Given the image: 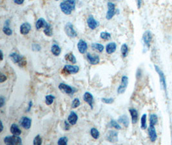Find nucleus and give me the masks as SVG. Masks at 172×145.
I'll list each match as a JSON object with an SVG mask.
<instances>
[{
  "instance_id": "1",
  "label": "nucleus",
  "mask_w": 172,
  "mask_h": 145,
  "mask_svg": "<svg viewBox=\"0 0 172 145\" xmlns=\"http://www.w3.org/2000/svg\"><path fill=\"white\" fill-rule=\"evenodd\" d=\"M76 0H64L60 3V9L64 14L70 15L75 9Z\"/></svg>"
},
{
  "instance_id": "2",
  "label": "nucleus",
  "mask_w": 172,
  "mask_h": 145,
  "mask_svg": "<svg viewBox=\"0 0 172 145\" xmlns=\"http://www.w3.org/2000/svg\"><path fill=\"white\" fill-rule=\"evenodd\" d=\"M4 143L7 145H16V144H22L23 141L22 138L18 136H6L4 138Z\"/></svg>"
},
{
  "instance_id": "3",
  "label": "nucleus",
  "mask_w": 172,
  "mask_h": 145,
  "mask_svg": "<svg viewBox=\"0 0 172 145\" xmlns=\"http://www.w3.org/2000/svg\"><path fill=\"white\" fill-rule=\"evenodd\" d=\"M10 57L11 60L14 63H17L19 67H24L27 65V61L25 60L23 56H20L19 54H17L16 52H13L10 54Z\"/></svg>"
},
{
  "instance_id": "4",
  "label": "nucleus",
  "mask_w": 172,
  "mask_h": 145,
  "mask_svg": "<svg viewBox=\"0 0 172 145\" xmlns=\"http://www.w3.org/2000/svg\"><path fill=\"white\" fill-rule=\"evenodd\" d=\"M64 30L65 34L71 37V38H74V37H76L77 36V33L76 31L75 30L74 28V25L70 22L67 23L64 26Z\"/></svg>"
},
{
  "instance_id": "5",
  "label": "nucleus",
  "mask_w": 172,
  "mask_h": 145,
  "mask_svg": "<svg viewBox=\"0 0 172 145\" xmlns=\"http://www.w3.org/2000/svg\"><path fill=\"white\" fill-rule=\"evenodd\" d=\"M58 88L60 90L61 92H64V94H73L74 93L76 92V89H75L74 87H72L71 86L67 85L65 83H61L58 86Z\"/></svg>"
},
{
  "instance_id": "6",
  "label": "nucleus",
  "mask_w": 172,
  "mask_h": 145,
  "mask_svg": "<svg viewBox=\"0 0 172 145\" xmlns=\"http://www.w3.org/2000/svg\"><path fill=\"white\" fill-rule=\"evenodd\" d=\"M128 85V78L126 76V75H124L121 78V85L119 86V87L118 88V94H124L127 88Z\"/></svg>"
},
{
  "instance_id": "7",
  "label": "nucleus",
  "mask_w": 172,
  "mask_h": 145,
  "mask_svg": "<svg viewBox=\"0 0 172 145\" xmlns=\"http://www.w3.org/2000/svg\"><path fill=\"white\" fill-rule=\"evenodd\" d=\"M116 14L115 6L112 2L108 3V11L106 12V18L107 20H110Z\"/></svg>"
},
{
  "instance_id": "8",
  "label": "nucleus",
  "mask_w": 172,
  "mask_h": 145,
  "mask_svg": "<svg viewBox=\"0 0 172 145\" xmlns=\"http://www.w3.org/2000/svg\"><path fill=\"white\" fill-rule=\"evenodd\" d=\"M106 139L110 143H117L118 141V133L115 130H109L106 134Z\"/></svg>"
},
{
  "instance_id": "9",
  "label": "nucleus",
  "mask_w": 172,
  "mask_h": 145,
  "mask_svg": "<svg viewBox=\"0 0 172 145\" xmlns=\"http://www.w3.org/2000/svg\"><path fill=\"white\" fill-rule=\"evenodd\" d=\"M19 124L24 129L29 130L32 125V119L26 116L22 117L19 120Z\"/></svg>"
},
{
  "instance_id": "10",
  "label": "nucleus",
  "mask_w": 172,
  "mask_h": 145,
  "mask_svg": "<svg viewBox=\"0 0 172 145\" xmlns=\"http://www.w3.org/2000/svg\"><path fill=\"white\" fill-rule=\"evenodd\" d=\"M155 69H156V72H157V74L159 75L160 78V82L161 86H162L163 89L164 90V91H166V78H165V75L163 71L161 70L160 68L157 66V65H155Z\"/></svg>"
},
{
  "instance_id": "11",
  "label": "nucleus",
  "mask_w": 172,
  "mask_h": 145,
  "mask_svg": "<svg viewBox=\"0 0 172 145\" xmlns=\"http://www.w3.org/2000/svg\"><path fill=\"white\" fill-rule=\"evenodd\" d=\"M87 24L88 27L91 30H95L99 26V22L96 20L92 15H90V16L88 18Z\"/></svg>"
},
{
  "instance_id": "12",
  "label": "nucleus",
  "mask_w": 172,
  "mask_h": 145,
  "mask_svg": "<svg viewBox=\"0 0 172 145\" xmlns=\"http://www.w3.org/2000/svg\"><path fill=\"white\" fill-rule=\"evenodd\" d=\"M143 40L144 45H145L148 48H150L151 42H152V34L151 33L150 31L147 30L143 34Z\"/></svg>"
},
{
  "instance_id": "13",
  "label": "nucleus",
  "mask_w": 172,
  "mask_h": 145,
  "mask_svg": "<svg viewBox=\"0 0 172 145\" xmlns=\"http://www.w3.org/2000/svg\"><path fill=\"white\" fill-rule=\"evenodd\" d=\"M63 70L68 72V74H77L80 70V67L77 65H64Z\"/></svg>"
},
{
  "instance_id": "14",
  "label": "nucleus",
  "mask_w": 172,
  "mask_h": 145,
  "mask_svg": "<svg viewBox=\"0 0 172 145\" xmlns=\"http://www.w3.org/2000/svg\"><path fill=\"white\" fill-rule=\"evenodd\" d=\"M83 100L88 103V105L90 106L91 109H93L94 108V97H93L92 94L89 92H86L83 95Z\"/></svg>"
},
{
  "instance_id": "15",
  "label": "nucleus",
  "mask_w": 172,
  "mask_h": 145,
  "mask_svg": "<svg viewBox=\"0 0 172 145\" xmlns=\"http://www.w3.org/2000/svg\"><path fill=\"white\" fill-rule=\"evenodd\" d=\"M31 29H32V27H31V25L28 23V22H25L22 24L20 26L19 28V31L20 33L22 34V35H27L31 30Z\"/></svg>"
},
{
  "instance_id": "16",
  "label": "nucleus",
  "mask_w": 172,
  "mask_h": 145,
  "mask_svg": "<svg viewBox=\"0 0 172 145\" xmlns=\"http://www.w3.org/2000/svg\"><path fill=\"white\" fill-rule=\"evenodd\" d=\"M87 57L89 63L92 65H97L99 63V62H100V58H99V56H97V55L93 56L91 54L88 53L87 55Z\"/></svg>"
},
{
  "instance_id": "17",
  "label": "nucleus",
  "mask_w": 172,
  "mask_h": 145,
  "mask_svg": "<svg viewBox=\"0 0 172 145\" xmlns=\"http://www.w3.org/2000/svg\"><path fill=\"white\" fill-rule=\"evenodd\" d=\"M77 48L79 52L81 54H85L88 49V44L83 39H80L78 41L77 43Z\"/></svg>"
},
{
  "instance_id": "18",
  "label": "nucleus",
  "mask_w": 172,
  "mask_h": 145,
  "mask_svg": "<svg viewBox=\"0 0 172 145\" xmlns=\"http://www.w3.org/2000/svg\"><path fill=\"white\" fill-rule=\"evenodd\" d=\"M148 135L152 142H155L157 139V133L153 125H150L148 128Z\"/></svg>"
},
{
  "instance_id": "19",
  "label": "nucleus",
  "mask_w": 172,
  "mask_h": 145,
  "mask_svg": "<svg viewBox=\"0 0 172 145\" xmlns=\"http://www.w3.org/2000/svg\"><path fill=\"white\" fill-rule=\"evenodd\" d=\"M68 122L71 125H75L78 120V116L75 112H71L68 117Z\"/></svg>"
},
{
  "instance_id": "20",
  "label": "nucleus",
  "mask_w": 172,
  "mask_h": 145,
  "mask_svg": "<svg viewBox=\"0 0 172 145\" xmlns=\"http://www.w3.org/2000/svg\"><path fill=\"white\" fill-rule=\"evenodd\" d=\"M117 49V45L115 42H110L106 45V51L108 54H112L114 53Z\"/></svg>"
},
{
  "instance_id": "21",
  "label": "nucleus",
  "mask_w": 172,
  "mask_h": 145,
  "mask_svg": "<svg viewBox=\"0 0 172 145\" xmlns=\"http://www.w3.org/2000/svg\"><path fill=\"white\" fill-rule=\"evenodd\" d=\"M129 112L132 117V123L133 124H136L137 121H138L139 117L138 112H137V110L135 108H130Z\"/></svg>"
},
{
  "instance_id": "22",
  "label": "nucleus",
  "mask_w": 172,
  "mask_h": 145,
  "mask_svg": "<svg viewBox=\"0 0 172 145\" xmlns=\"http://www.w3.org/2000/svg\"><path fill=\"white\" fill-rule=\"evenodd\" d=\"M118 123L120 124H123L124 126L127 128L129 126L130 121L128 117L126 115H122L118 118Z\"/></svg>"
},
{
  "instance_id": "23",
  "label": "nucleus",
  "mask_w": 172,
  "mask_h": 145,
  "mask_svg": "<svg viewBox=\"0 0 172 145\" xmlns=\"http://www.w3.org/2000/svg\"><path fill=\"white\" fill-rule=\"evenodd\" d=\"M10 132H11L13 135L18 136H19L22 132V130L19 129V128L18 126V125H16V123L12 124L11 126H10Z\"/></svg>"
},
{
  "instance_id": "24",
  "label": "nucleus",
  "mask_w": 172,
  "mask_h": 145,
  "mask_svg": "<svg viewBox=\"0 0 172 145\" xmlns=\"http://www.w3.org/2000/svg\"><path fill=\"white\" fill-rule=\"evenodd\" d=\"M49 23L47 22V21L43 18H39L37 19L36 23V28L37 30H39L41 28H44Z\"/></svg>"
},
{
  "instance_id": "25",
  "label": "nucleus",
  "mask_w": 172,
  "mask_h": 145,
  "mask_svg": "<svg viewBox=\"0 0 172 145\" xmlns=\"http://www.w3.org/2000/svg\"><path fill=\"white\" fill-rule=\"evenodd\" d=\"M51 52L55 56H59L61 52L60 47L57 44H53L51 47Z\"/></svg>"
},
{
  "instance_id": "26",
  "label": "nucleus",
  "mask_w": 172,
  "mask_h": 145,
  "mask_svg": "<svg viewBox=\"0 0 172 145\" xmlns=\"http://www.w3.org/2000/svg\"><path fill=\"white\" fill-rule=\"evenodd\" d=\"M64 58H65V60H66V61H69L73 64L76 63V62H77L76 58H75V56L72 53H68L66 54L65 55Z\"/></svg>"
},
{
  "instance_id": "27",
  "label": "nucleus",
  "mask_w": 172,
  "mask_h": 145,
  "mask_svg": "<svg viewBox=\"0 0 172 145\" xmlns=\"http://www.w3.org/2000/svg\"><path fill=\"white\" fill-rule=\"evenodd\" d=\"M43 32L46 36H49V37H50V36H52V34H53L52 29L50 24H49V23L47 24V26L44 28Z\"/></svg>"
},
{
  "instance_id": "28",
  "label": "nucleus",
  "mask_w": 172,
  "mask_h": 145,
  "mask_svg": "<svg viewBox=\"0 0 172 145\" xmlns=\"http://www.w3.org/2000/svg\"><path fill=\"white\" fill-rule=\"evenodd\" d=\"M92 48H94V49L97 50L99 52H102L104 50V46L102 45L101 43H94L91 45Z\"/></svg>"
},
{
  "instance_id": "29",
  "label": "nucleus",
  "mask_w": 172,
  "mask_h": 145,
  "mask_svg": "<svg viewBox=\"0 0 172 145\" xmlns=\"http://www.w3.org/2000/svg\"><path fill=\"white\" fill-rule=\"evenodd\" d=\"M121 52L122 56L123 57H126L128 54V46L127 45V44L125 43L123 44L121 48Z\"/></svg>"
},
{
  "instance_id": "30",
  "label": "nucleus",
  "mask_w": 172,
  "mask_h": 145,
  "mask_svg": "<svg viewBox=\"0 0 172 145\" xmlns=\"http://www.w3.org/2000/svg\"><path fill=\"white\" fill-rule=\"evenodd\" d=\"M90 134L92 137L95 139H99V136H100V133H99V130L95 128H92L90 130Z\"/></svg>"
},
{
  "instance_id": "31",
  "label": "nucleus",
  "mask_w": 172,
  "mask_h": 145,
  "mask_svg": "<svg viewBox=\"0 0 172 145\" xmlns=\"http://www.w3.org/2000/svg\"><path fill=\"white\" fill-rule=\"evenodd\" d=\"M158 122V119H157V116L156 114H151L150 116V125H153L155 126L156 125Z\"/></svg>"
},
{
  "instance_id": "32",
  "label": "nucleus",
  "mask_w": 172,
  "mask_h": 145,
  "mask_svg": "<svg viewBox=\"0 0 172 145\" xmlns=\"http://www.w3.org/2000/svg\"><path fill=\"white\" fill-rule=\"evenodd\" d=\"M110 125L111 127L112 128H114L115 129H117V130H121L122 128V127L120 125V123H119L118 122H117L115 120H113V119H112L110 121Z\"/></svg>"
},
{
  "instance_id": "33",
  "label": "nucleus",
  "mask_w": 172,
  "mask_h": 145,
  "mask_svg": "<svg viewBox=\"0 0 172 145\" xmlns=\"http://www.w3.org/2000/svg\"><path fill=\"white\" fill-rule=\"evenodd\" d=\"M55 96L53 95H48L45 97V103L47 105H51L54 103Z\"/></svg>"
},
{
  "instance_id": "34",
  "label": "nucleus",
  "mask_w": 172,
  "mask_h": 145,
  "mask_svg": "<svg viewBox=\"0 0 172 145\" xmlns=\"http://www.w3.org/2000/svg\"><path fill=\"white\" fill-rule=\"evenodd\" d=\"M140 127L143 130H145L147 128V124H146V114H143L141 117V119H140Z\"/></svg>"
},
{
  "instance_id": "35",
  "label": "nucleus",
  "mask_w": 172,
  "mask_h": 145,
  "mask_svg": "<svg viewBox=\"0 0 172 145\" xmlns=\"http://www.w3.org/2000/svg\"><path fill=\"white\" fill-rule=\"evenodd\" d=\"M68 137L66 136H63L60 137L57 141L58 145H67L68 144Z\"/></svg>"
},
{
  "instance_id": "36",
  "label": "nucleus",
  "mask_w": 172,
  "mask_h": 145,
  "mask_svg": "<svg viewBox=\"0 0 172 145\" xmlns=\"http://www.w3.org/2000/svg\"><path fill=\"white\" fill-rule=\"evenodd\" d=\"M81 105V101L80 99L78 98H75L73 101L72 102V105H71V107L72 108H76L77 107H79Z\"/></svg>"
},
{
  "instance_id": "37",
  "label": "nucleus",
  "mask_w": 172,
  "mask_h": 145,
  "mask_svg": "<svg viewBox=\"0 0 172 145\" xmlns=\"http://www.w3.org/2000/svg\"><path fill=\"white\" fill-rule=\"evenodd\" d=\"M42 142H43L42 138L41 137L39 134H38V135H37L35 137H34V139L33 141V144L34 145H41V144H42Z\"/></svg>"
},
{
  "instance_id": "38",
  "label": "nucleus",
  "mask_w": 172,
  "mask_h": 145,
  "mask_svg": "<svg viewBox=\"0 0 172 145\" xmlns=\"http://www.w3.org/2000/svg\"><path fill=\"white\" fill-rule=\"evenodd\" d=\"M100 37L104 40H109L111 39V34L107 32H102L100 34Z\"/></svg>"
},
{
  "instance_id": "39",
  "label": "nucleus",
  "mask_w": 172,
  "mask_h": 145,
  "mask_svg": "<svg viewBox=\"0 0 172 145\" xmlns=\"http://www.w3.org/2000/svg\"><path fill=\"white\" fill-rule=\"evenodd\" d=\"M3 32L6 36H11L12 34V33H13L12 30L10 29L9 27H7V26L3 27Z\"/></svg>"
},
{
  "instance_id": "40",
  "label": "nucleus",
  "mask_w": 172,
  "mask_h": 145,
  "mask_svg": "<svg viewBox=\"0 0 172 145\" xmlns=\"http://www.w3.org/2000/svg\"><path fill=\"white\" fill-rule=\"evenodd\" d=\"M101 101L102 103H105V104H112V103H113L114 101V99L112 98H101Z\"/></svg>"
},
{
  "instance_id": "41",
  "label": "nucleus",
  "mask_w": 172,
  "mask_h": 145,
  "mask_svg": "<svg viewBox=\"0 0 172 145\" xmlns=\"http://www.w3.org/2000/svg\"><path fill=\"white\" fill-rule=\"evenodd\" d=\"M32 50L34 52H39L41 50V47L39 44L34 43L32 45Z\"/></svg>"
},
{
  "instance_id": "42",
  "label": "nucleus",
  "mask_w": 172,
  "mask_h": 145,
  "mask_svg": "<svg viewBox=\"0 0 172 145\" xmlns=\"http://www.w3.org/2000/svg\"><path fill=\"white\" fill-rule=\"evenodd\" d=\"M5 103V98L3 96H0V108H2V107L4 106Z\"/></svg>"
},
{
  "instance_id": "43",
  "label": "nucleus",
  "mask_w": 172,
  "mask_h": 145,
  "mask_svg": "<svg viewBox=\"0 0 172 145\" xmlns=\"http://www.w3.org/2000/svg\"><path fill=\"white\" fill-rule=\"evenodd\" d=\"M6 79H7V78H6V75L1 74V76H0V83H2L5 81Z\"/></svg>"
},
{
  "instance_id": "44",
  "label": "nucleus",
  "mask_w": 172,
  "mask_h": 145,
  "mask_svg": "<svg viewBox=\"0 0 172 145\" xmlns=\"http://www.w3.org/2000/svg\"><path fill=\"white\" fill-rule=\"evenodd\" d=\"M71 125L69 123H67V121H64V130H68L70 129V127Z\"/></svg>"
},
{
  "instance_id": "45",
  "label": "nucleus",
  "mask_w": 172,
  "mask_h": 145,
  "mask_svg": "<svg viewBox=\"0 0 172 145\" xmlns=\"http://www.w3.org/2000/svg\"><path fill=\"white\" fill-rule=\"evenodd\" d=\"M24 1H25V0H14V2L17 5H22Z\"/></svg>"
},
{
  "instance_id": "46",
  "label": "nucleus",
  "mask_w": 172,
  "mask_h": 145,
  "mask_svg": "<svg viewBox=\"0 0 172 145\" xmlns=\"http://www.w3.org/2000/svg\"><path fill=\"white\" fill-rule=\"evenodd\" d=\"M32 101H30L29 103V106H28V108H27V112H30V110H31V108H32Z\"/></svg>"
},
{
  "instance_id": "47",
  "label": "nucleus",
  "mask_w": 172,
  "mask_h": 145,
  "mask_svg": "<svg viewBox=\"0 0 172 145\" xmlns=\"http://www.w3.org/2000/svg\"><path fill=\"white\" fill-rule=\"evenodd\" d=\"M137 6H138V9H140V6H141L142 0H137Z\"/></svg>"
},
{
  "instance_id": "48",
  "label": "nucleus",
  "mask_w": 172,
  "mask_h": 145,
  "mask_svg": "<svg viewBox=\"0 0 172 145\" xmlns=\"http://www.w3.org/2000/svg\"><path fill=\"white\" fill-rule=\"evenodd\" d=\"M9 25H10V20H9V19L6 20V21H5V25H4V26H7V27H9Z\"/></svg>"
},
{
  "instance_id": "49",
  "label": "nucleus",
  "mask_w": 172,
  "mask_h": 145,
  "mask_svg": "<svg viewBox=\"0 0 172 145\" xmlns=\"http://www.w3.org/2000/svg\"><path fill=\"white\" fill-rule=\"evenodd\" d=\"M0 125H1V130H0V132L1 133L3 130V125L2 121H1V122H0Z\"/></svg>"
},
{
  "instance_id": "50",
  "label": "nucleus",
  "mask_w": 172,
  "mask_h": 145,
  "mask_svg": "<svg viewBox=\"0 0 172 145\" xmlns=\"http://www.w3.org/2000/svg\"><path fill=\"white\" fill-rule=\"evenodd\" d=\"M0 53H1V61L3 60V51L0 50Z\"/></svg>"
},
{
  "instance_id": "51",
  "label": "nucleus",
  "mask_w": 172,
  "mask_h": 145,
  "mask_svg": "<svg viewBox=\"0 0 172 145\" xmlns=\"http://www.w3.org/2000/svg\"><path fill=\"white\" fill-rule=\"evenodd\" d=\"M110 1H113V0H110ZM113 1H115V0H113Z\"/></svg>"
},
{
  "instance_id": "52",
  "label": "nucleus",
  "mask_w": 172,
  "mask_h": 145,
  "mask_svg": "<svg viewBox=\"0 0 172 145\" xmlns=\"http://www.w3.org/2000/svg\"><path fill=\"white\" fill-rule=\"evenodd\" d=\"M56 1H59V0H56Z\"/></svg>"
}]
</instances>
